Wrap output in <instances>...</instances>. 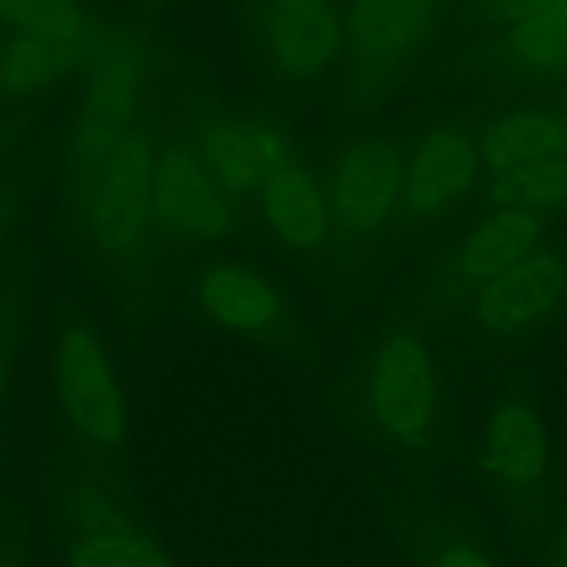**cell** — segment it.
Listing matches in <instances>:
<instances>
[{
    "instance_id": "9c48e42d",
    "label": "cell",
    "mask_w": 567,
    "mask_h": 567,
    "mask_svg": "<svg viewBox=\"0 0 567 567\" xmlns=\"http://www.w3.org/2000/svg\"><path fill=\"white\" fill-rule=\"evenodd\" d=\"M402 147L388 138H354L338 153L327 177L332 233L347 241H371L402 208Z\"/></svg>"
},
{
    "instance_id": "4316f807",
    "label": "cell",
    "mask_w": 567,
    "mask_h": 567,
    "mask_svg": "<svg viewBox=\"0 0 567 567\" xmlns=\"http://www.w3.org/2000/svg\"><path fill=\"white\" fill-rule=\"evenodd\" d=\"M0 567H3V551H0Z\"/></svg>"
},
{
    "instance_id": "2e32d148",
    "label": "cell",
    "mask_w": 567,
    "mask_h": 567,
    "mask_svg": "<svg viewBox=\"0 0 567 567\" xmlns=\"http://www.w3.org/2000/svg\"><path fill=\"white\" fill-rule=\"evenodd\" d=\"M546 216L520 208L491 210L463 233L446 260V280L465 297L513 269L518 260L543 247Z\"/></svg>"
},
{
    "instance_id": "d4e9b609",
    "label": "cell",
    "mask_w": 567,
    "mask_h": 567,
    "mask_svg": "<svg viewBox=\"0 0 567 567\" xmlns=\"http://www.w3.org/2000/svg\"><path fill=\"white\" fill-rule=\"evenodd\" d=\"M9 221H11V199L9 194L0 188V244H3L6 233H9Z\"/></svg>"
},
{
    "instance_id": "cb8c5ba5",
    "label": "cell",
    "mask_w": 567,
    "mask_h": 567,
    "mask_svg": "<svg viewBox=\"0 0 567 567\" xmlns=\"http://www.w3.org/2000/svg\"><path fill=\"white\" fill-rule=\"evenodd\" d=\"M9 365H11V352H9V341L0 332V404H3V393L6 385H9Z\"/></svg>"
},
{
    "instance_id": "7c38bea8",
    "label": "cell",
    "mask_w": 567,
    "mask_h": 567,
    "mask_svg": "<svg viewBox=\"0 0 567 567\" xmlns=\"http://www.w3.org/2000/svg\"><path fill=\"white\" fill-rule=\"evenodd\" d=\"M236 225V199L199 164L188 144H161L155 172V233L169 244L203 247L227 238Z\"/></svg>"
},
{
    "instance_id": "4fadbf2b",
    "label": "cell",
    "mask_w": 567,
    "mask_h": 567,
    "mask_svg": "<svg viewBox=\"0 0 567 567\" xmlns=\"http://www.w3.org/2000/svg\"><path fill=\"white\" fill-rule=\"evenodd\" d=\"M567 299V258L559 249H535L468 297V316L487 338H518L546 324Z\"/></svg>"
},
{
    "instance_id": "603a6c76",
    "label": "cell",
    "mask_w": 567,
    "mask_h": 567,
    "mask_svg": "<svg viewBox=\"0 0 567 567\" xmlns=\"http://www.w3.org/2000/svg\"><path fill=\"white\" fill-rule=\"evenodd\" d=\"M551 565H554V567H567V513H565L563 524H559L557 537H554Z\"/></svg>"
},
{
    "instance_id": "8fae6325",
    "label": "cell",
    "mask_w": 567,
    "mask_h": 567,
    "mask_svg": "<svg viewBox=\"0 0 567 567\" xmlns=\"http://www.w3.org/2000/svg\"><path fill=\"white\" fill-rule=\"evenodd\" d=\"M485 175L480 136L463 125L426 127L404 158L399 216L410 227H430L454 214Z\"/></svg>"
},
{
    "instance_id": "9a60e30c",
    "label": "cell",
    "mask_w": 567,
    "mask_h": 567,
    "mask_svg": "<svg viewBox=\"0 0 567 567\" xmlns=\"http://www.w3.org/2000/svg\"><path fill=\"white\" fill-rule=\"evenodd\" d=\"M482 465L504 498L532 504L551 468V443L543 419L524 399H504L482 435Z\"/></svg>"
},
{
    "instance_id": "277c9868",
    "label": "cell",
    "mask_w": 567,
    "mask_h": 567,
    "mask_svg": "<svg viewBox=\"0 0 567 567\" xmlns=\"http://www.w3.org/2000/svg\"><path fill=\"white\" fill-rule=\"evenodd\" d=\"M363 408L377 435L404 452H421L441 424V374L430 343L415 330L377 341L363 371Z\"/></svg>"
},
{
    "instance_id": "484cf974",
    "label": "cell",
    "mask_w": 567,
    "mask_h": 567,
    "mask_svg": "<svg viewBox=\"0 0 567 567\" xmlns=\"http://www.w3.org/2000/svg\"><path fill=\"white\" fill-rule=\"evenodd\" d=\"M559 109H563L565 114H567V89H565V94H563V105H559Z\"/></svg>"
},
{
    "instance_id": "ba28073f",
    "label": "cell",
    "mask_w": 567,
    "mask_h": 567,
    "mask_svg": "<svg viewBox=\"0 0 567 567\" xmlns=\"http://www.w3.org/2000/svg\"><path fill=\"white\" fill-rule=\"evenodd\" d=\"M186 144L230 197L260 194L277 172L299 161L277 125L214 105L186 111Z\"/></svg>"
},
{
    "instance_id": "ffe728a7",
    "label": "cell",
    "mask_w": 567,
    "mask_h": 567,
    "mask_svg": "<svg viewBox=\"0 0 567 567\" xmlns=\"http://www.w3.org/2000/svg\"><path fill=\"white\" fill-rule=\"evenodd\" d=\"M491 194L502 208L554 214L567 208V155L546 158L509 175L491 177Z\"/></svg>"
},
{
    "instance_id": "d6986e66",
    "label": "cell",
    "mask_w": 567,
    "mask_h": 567,
    "mask_svg": "<svg viewBox=\"0 0 567 567\" xmlns=\"http://www.w3.org/2000/svg\"><path fill=\"white\" fill-rule=\"evenodd\" d=\"M507 61L526 78H567V0H540L513 28L502 31Z\"/></svg>"
},
{
    "instance_id": "44dd1931",
    "label": "cell",
    "mask_w": 567,
    "mask_h": 567,
    "mask_svg": "<svg viewBox=\"0 0 567 567\" xmlns=\"http://www.w3.org/2000/svg\"><path fill=\"white\" fill-rule=\"evenodd\" d=\"M430 567H496V563L476 543L465 537H446L432 548Z\"/></svg>"
},
{
    "instance_id": "7402d4cb",
    "label": "cell",
    "mask_w": 567,
    "mask_h": 567,
    "mask_svg": "<svg viewBox=\"0 0 567 567\" xmlns=\"http://www.w3.org/2000/svg\"><path fill=\"white\" fill-rule=\"evenodd\" d=\"M61 0H0V20L9 28H22Z\"/></svg>"
},
{
    "instance_id": "e0dca14e",
    "label": "cell",
    "mask_w": 567,
    "mask_h": 567,
    "mask_svg": "<svg viewBox=\"0 0 567 567\" xmlns=\"http://www.w3.org/2000/svg\"><path fill=\"white\" fill-rule=\"evenodd\" d=\"M258 203L260 216L280 247L313 255L330 241L332 214L327 188L299 161L277 172L260 188Z\"/></svg>"
},
{
    "instance_id": "5b68a950",
    "label": "cell",
    "mask_w": 567,
    "mask_h": 567,
    "mask_svg": "<svg viewBox=\"0 0 567 567\" xmlns=\"http://www.w3.org/2000/svg\"><path fill=\"white\" fill-rule=\"evenodd\" d=\"M105 28L75 0H61L0 39V100L37 97L94 61Z\"/></svg>"
},
{
    "instance_id": "30bf717a",
    "label": "cell",
    "mask_w": 567,
    "mask_h": 567,
    "mask_svg": "<svg viewBox=\"0 0 567 567\" xmlns=\"http://www.w3.org/2000/svg\"><path fill=\"white\" fill-rule=\"evenodd\" d=\"M194 302L219 330L260 347L291 349L299 324L275 280L238 260H210L194 277Z\"/></svg>"
},
{
    "instance_id": "3957f363",
    "label": "cell",
    "mask_w": 567,
    "mask_h": 567,
    "mask_svg": "<svg viewBox=\"0 0 567 567\" xmlns=\"http://www.w3.org/2000/svg\"><path fill=\"white\" fill-rule=\"evenodd\" d=\"M161 142L144 120L97 175L81 188V221L89 241L122 266L142 264L155 233V172Z\"/></svg>"
},
{
    "instance_id": "6da1fadb",
    "label": "cell",
    "mask_w": 567,
    "mask_h": 567,
    "mask_svg": "<svg viewBox=\"0 0 567 567\" xmlns=\"http://www.w3.org/2000/svg\"><path fill=\"white\" fill-rule=\"evenodd\" d=\"M153 78V48L138 31L116 28L89 64L78 109L64 136V164L86 186L120 144L142 125Z\"/></svg>"
},
{
    "instance_id": "5bb4252c",
    "label": "cell",
    "mask_w": 567,
    "mask_h": 567,
    "mask_svg": "<svg viewBox=\"0 0 567 567\" xmlns=\"http://www.w3.org/2000/svg\"><path fill=\"white\" fill-rule=\"evenodd\" d=\"M66 567H177L169 554L94 482L70 485Z\"/></svg>"
},
{
    "instance_id": "7a4b0ae2",
    "label": "cell",
    "mask_w": 567,
    "mask_h": 567,
    "mask_svg": "<svg viewBox=\"0 0 567 567\" xmlns=\"http://www.w3.org/2000/svg\"><path fill=\"white\" fill-rule=\"evenodd\" d=\"M446 9L449 0H352L343 53L349 103L365 109L399 86L441 31Z\"/></svg>"
},
{
    "instance_id": "52a82bcc",
    "label": "cell",
    "mask_w": 567,
    "mask_h": 567,
    "mask_svg": "<svg viewBox=\"0 0 567 567\" xmlns=\"http://www.w3.org/2000/svg\"><path fill=\"white\" fill-rule=\"evenodd\" d=\"M53 382L66 424L94 452H116L127 435V408L120 377L97 332L86 324L61 330L53 354Z\"/></svg>"
},
{
    "instance_id": "8992f818",
    "label": "cell",
    "mask_w": 567,
    "mask_h": 567,
    "mask_svg": "<svg viewBox=\"0 0 567 567\" xmlns=\"http://www.w3.org/2000/svg\"><path fill=\"white\" fill-rule=\"evenodd\" d=\"M255 39L280 86H313L343 64L347 11L336 0H260Z\"/></svg>"
},
{
    "instance_id": "ac0fdd59",
    "label": "cell",
    "mask_w": 567,
    "mask_h": 567,
    "mask_svg": "<svg viewBox=\"0 0 567 567\" xmlns=\"http://www.w3.org/2000/svg\"><path fill=\"white\" fill-rule=\"evenodd\" d=\"M485 175L502 177L546 158L567 155V114L563 109L524 105L493 120L480 136Z\"/></svg>"
}]
</instances>
